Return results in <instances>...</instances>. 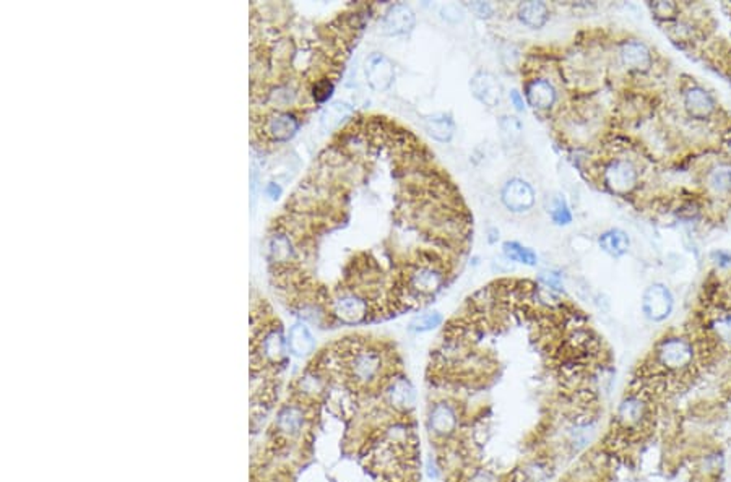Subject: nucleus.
Returning a JSON list of instances; mask_svg holds the SVG:
<instances>
[{"label":"nucleus","mask_w":731,"mask_h":482,"mask_svg":"<svg viewBox=\"0 0 731 482\" xmlns=\"http://www.w3.org/2000/svg\"><path fill=\"white\" fill-rule=\"evenodd\" d=\"M549 213H551V219L554 221L557 226H567L572 223V213L566 202V198H562V197L554 198Z\"/></svg>","instance_id":"b1692460"},{"label":"nucleus","mask_w":731,"mask_h":482,"mask_svg":"<svg viewBox=\"0 0 731 482\" xmlns=\"http://www.w3.org/2000/svg\"><path fill=\"white\" fill-rule=\"evenodd\" d=\"M682 106H684L687 116L696 119V121H706L717 111V102H715L713 96L699 85H691L689 88L684 90Z\"/></svg>","instance_id":"1a4fd4ad"},{"label":"nucleus","mask_w":731,"mask_h":482,"mask_svg":"<svg viewBox=\"0 0 731 482\" xmlns=\"http://www.w3.org/2000/svg\"><path fill=\"white\" fill-rule=\"evenodd\" d=\"M517 15L525 26L540 30L548 23L549 7L545 2H523L517 7Z\"/></svg>","instance_id":"2eb2a0df"},{"label":"nucleus","mask_w":731,"mask_h":482,"mask_svg":"<svg viewBox=\"0 0 731 482\" xmlns=\"http://www.w3.org/2000/svg\"><path fill=\"white\" fill-rule=\"evenodd\" d=\"M717 332L723 339L731 341V317H727V318H723V320L718 322Z\"/></svg>","instance_id":"cd10ccee"},{"label":"nucleus","mask_w":731,"mask_h":482,"mask_svg":"<svg viewBox=\"0 0 731 482\" xmlns=\"http://www.w3.org/2000/svg\"><path fill=\"white\" fill-rule=\"evenodd\" d=\"M501 200L507 210L513 211V213H523V211L533 208L536 193L532 183L520 177H513L504 183Z\"/></svg>","instance_id":"0eeeda50"},{"label":"nucleus","mask_w":731,"mask_h":482,"mask_svg":"<svg viewBox=\"0 0 731 482\" xmlns=\"http://www.w3.org/2000/svg\"><path fill=\"white\" fill-rule=\"evenodd\" d=\"M598 243H600L601 251L606 252L611 257L619 258V257L626 255V253L629 252L631 239H629V236H627L624 231H621V229H617V227H614V229L605 231L603 234L600 236Z\"/></svg>","instance_id":"dca6fc26"},{"label":"nucleus","mask_w":731,"mask_h":482,"mask_svg":"<svg viewBox=\"0 0 731 482\" xmlns=\"http://www.w3.org/2000/svg\"><path fill=\"white\" fill-rule=\"evenodd\" d=\"M424 469H426L427 478H429L431 481H436V479H439V476H441V468H439L436 458H432V457L427 458Z\"/></svg>","instance_id":"bb28decb"},{"label":"nucleus","mask_w":731,"mask_h":482,"mask_svg":"<svg viewBox=\"0 0 731 482\" xmlns=\"http://www.w3.org/2000/svg\"><path fill=\"white\" fill-rule=\"evenodd\" d=\"M707 186L713 193L727 195L731 192V164H722L712 167L707 174Z\"/></svg>","instance_id":"aec40b11"},{"label":"nucleus","mask_w":731,"mask_h":482,"mask_svg":"<svg viewBox=\"0 0 731 482\" xmlns=\"http://www.w3.org/2000/svg\"><path fill=\"white\" fill-rule=\"evenodd\" d=\"M345 369L353 383L369 387L381 380L386 370L387 356L376 344L367 341H351L343 353Z\"/></svg>","instance_id":"f257e3e1"},{"label":"nucleus","mask_w":731,"mask_h":482,"mask_svg":"<svg viewBox=\"0 0 731 482\" xmlns=\"http://www.w3.org/2000/svg\"><path fill=\"white\" fill-rule=\"evenodd\" d=\"M502 253L504 257L511 262H517L522 265H527V267H536L538 263V255L532 251V248L522 246L516 241H507L502 243Z\"/></svg>","instance_id":"412c9836"},{"label":"nucleus","mask_w":731,"mask_h":482,"mask_svg":"<svg viewBox=\"0 0 731 482\" xmlns=\"http://www.w3.org/2000/svg\"><path fill=\"white\" fill-rule=\"evenodd\" d=\"M416 25L413 8L406 4H393L382 16V30L388 36H402L410 32Z\"/></svg>","instance_id":"9b49d317"},{"label":"nucleus","mask_w":731,"mask_h":482,"mask_svg":"<svg viewBox=\"0 0 731 482\" xmlns=\"http://www.w3.org/2000/svg\"><path fill=\"white\" fill-rule=\"evenodd\" d=\"M288 344L290 349L296 356H307L312 353L314 348H316V341H314L311 332H309L304 325H295V327L291 328Z\"/></svg>","instance_id":"a211bd4d"},{"label":"nucleus","mask_w":731,"mask_h":482,"mask_svg":"<svg viewBox=\"0 0 731 482\" xmlns=\"http://www.w3.org/2000/svg\"><path fill=\"white\" fill-rule=\"evenodd\" d=\"M678 10H679L678 5L671 4V2H657L652 5V12L655 13L657 18H662V20L674 18L676 13H678Z\"/></svg>","instance_id":"393cba45"},{"label":"nucleus","mask_w":731,"mask_h":482,"mask_svg":"<svg viewBox=\"0 0 731 482\" xmlns=\"http://www.w3.org/2000/svg\"><path fill=\"white\" fill-rule=\"evenodd\" d=\"M366 77L372 90L386 91L395 80V67L390 59L381 52L372 54L366 61Z\"/></svg>","instance_id":"f8f14e48"},{"label":"nucleus","mask_w":731,"mask_h":482,"mask_svg":"<svg viewBox=\"0 0 731 482\" xmlns=\"http://www.w3.org/2000/svg\"><path fill=\"white\" fill-rule=\"evenodd\" d=\"M713 257L717 258V263L722 265V267H731V255L727 252H715Z\"/></svg>","instance_id":"7c9ffc66"},{"label":"nucleus","mask_w":731,"mask_h":482,"mask_svg":"<svg viewBox=\"0 0 731 482\" xmlns=\"http://www.w3.org/2000/svg\"><path fill=\"white\" fill-rule=\"evenodd\" d=\"M523 91L528 104L540 114L549 112L559 100L556 85L549 78L538 75H527Z\"/></svg>","instance_id":"423d86ee"},{"label":"nucleus","mask_w":731,"mask_h":482,"mask_svg":"<svg viewBox=\"0 0 731 482\" xmlns=\"http://www.w3.org/2000/svg\"><path fill=\"white\" fill-rule=\"evenodd\" d=\"M386 399L390 408L398 413H408L416 403L415 387L405 375H395L390 378L386 387Z\"/></svg>","instance_id":"9d476101"},{"label":"nucleus","mask_w":731,"mask_h":482,"mask_svg":"<svg viewBox=\"0 0 731 482\" xmlns=\"http://www.w3.org/2000/svg\"><path fill=\"white\" fill-rule=\"evenodd\" d=\"M622 67L631 73H647L653 65V56L646 42L637 40L622 41L617 49Z\"/></svg>","instance_id":"6e6552de"},{"label":"nucleus","mask_w":731,"mask_h":482,"mask_svg":"<svg viewBox=\"0 0 731 482\" xmlns=\"http://www.w3.org/2000/svg\"><path fill=\"white\" fill-rule=\"evenodd\" d=\"M470 482H497V479L494 474L489 473V471L480 469V471H476L473 476H471Z\"/></svg>","instance_id":"c85d7f7f"},{"label":"nucleus","mask_w":731,"mask_h":482,"mask_svg":"<svg viewBox=\"0 0 731 482\" xmlns=\"http://www.w3.org/2000/svg\"><path fill=\"white\" fill-rule=\"evenodd\" d=\"M424 127L437 142H451L455 132V123L447 114H434L424 119Z\"/></svg>","instance_id":"f3484780"},{"label":"nucleus","mask_w":731,"mask_h":482,"mask_svg":"<svg viewBox=\"0 0 731 482\" xmlns=\"http://www.w3.org/2000/svg\"><path fill=\"white\" fill-rule=\"evenodd\" d=\"M470 8L471 12H475V15H478L480 18H487V16H491L492 12H494V7L487 2H473L470 5Z\"/></svg>","instance_id":"a878e982"},{"label":"nucleus","mask_w":731,"mask_h":482,"mask_svg":"<svg viewBox=\"0 0 731 482\" xmlns=\"http://www.w3.org/2000/svg\"><path fill=\"white\" fill-rule=\"evenodd\" d=\"M471 93L487 107H496L501 104L502 86L494 75L485 70H480L471 78Z\"/></svg>","instance_id":"ddd939ff"},{"label":"nucleus","mask_w":731,"mask_h":482,"mask_svg":"<svg viewBox=\"0 0 731 482\" xmlns=\"http://www.w3.org/2000/svg\"><path fill=\"white\" fill-rule=\"evenodd\" d=\"M647 414L648 404L638 394H627V397L622 398L619 408H617V421L626 429L641 426L647 419Z\"/></svg>","instance_id":"4468645a"},{"label":"nucleus","mask_w":731,"mask_h":482,"mask_svg":"<svg viewBox=\"0 0 731 482\" xmlns=\"http://www.w3.org/2000/svg\"><path fill=\"white\" fill-rule=\"evenodd\" d=\"M511 102L517 111H520V112L525 111V100H523V95L520 93V91H517V90L511 91Z\"/></svg>","instance_id":"c756f323"},{"label":"nucleus","mask_w":731,"mask_h":482,"mask_svg":"<svg viewBox=\"0 0 731 482\" xmlns=\"http://www.w3.org/2000/svg\"><path fill=\"white\" fill-rule=\"evenodd\" d=\"M276 426L281 432L288 435H295L297 432L302 430V426H304V413H302L301 408L297 406H286V408L281 409L278 414V421H276Z\"/></svg>","instance_id":"6ab92c4d"},{"label":"nucleus","mask_w":731,"mask_h":482,"mask_svg":"<svg viewBox=\"0 0 731 482\" xmlns=\"http://www.w3.org/2000/svg\"><path fill=\"white\" fill-rule=\"evenodd\" d=\"M501 140L506 146L518 145L522 138V122L513 116H502L499 119Z\"/></svg>","instance_id":"5701e85b"},{"label":"nucleus","mask_w":731,"mask_h":482,"mask_svg":"<svg viewBox=\"0 0 731 482\" xmlns=\"http://www.w3.org/2000/svg\"><path fill=\"white\" fill-rule=\"evenodd\" d=\"M442 323H444L442 313L437 311H432V312L420 313V315L411 318V322L408 323V330L411 333H416V335L427 333V332H432V330L439 328Z\"/></svg>","instance_id":"4be33fe9"},{"label":"nucleus","mask_w":731,"mask_h":482,"mask_svg":"<svg viewBox=\"0 0 731 482\" xmlns=\"http://www.w3.org/2000/svg\"><path fill=\"white\" fill-rule=\"evenodd\" d=\"M658 366L670 372H682L689 369L694 362L696 349L687 338L682 337H670L660 341L655 351Z\"/></svg>","instance_id":"7ed1b4c3"},{"label":"nucleus","mask_w":731,"mask_h":482,"mask_svg":"<svg viewBox=\"0 0 731 482\" xmlns=\"http://www.w3.org/2000/svg\"><path fill=\"white\" fill-rule=\"evenodd\" d=\"M641 181L636 162L629 158H611L601 169V183L616 197H629Z\"/></svg>","instance_id":"f03ea898"},{"label":"nucleus","mask_w":731,"mask_h":482,"mask_svg":"<svg viewBox=\"0 0 731 482\" xmlns=\"http://www.w3.org/2000/svg\"><path fill=\"white\" fill-rule=\"evenodd\" d=\"M458 411L448 402H436L429 406L426 414V429L436 438H451L458 430Z\"/></svg>","instance_id":"39448f33"},{"label":"nucleus","mask_w":731,"mask_h":482,"mask_svg":"<svg viewBox=\"0 0 731 482\" xmlns=\"http://www.w3.org/2000/svg\"><path fill=\"white\" fill-rule=\"evenodd\" d=\"M674 308V296L668 286L650 284L642 296V313L648 322L662 323L670 318Z\"/></svg>","instance_id":"20e7f679"}]
</instances>
